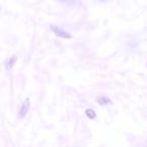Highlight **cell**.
<instances>
[{
    "instance_id": "3",
    "label": "cell",
    "mask_w": 147,
    "mask_h": 147,
    "mask_svg": "<svg viewBox=\"0 0 147 147\" xmlns=\"http://www.w3.org/2000/svg\"><path fill=\"white\" fill-rule=\"evenodd\" d=\"M96 102L98 103L99 105H101V106H106V105H109L112 103V101L110 100V99L108 98V97H99V98H97Z\"/></svg>"
},
{
    "instance_id": "4",
    "label": "cell",
    "mask_w": 147,
    "mask_h": 147,
    "mask_svg": "<svg viewBox=\"0 0 147 147\" xmlns=\"http://www.w3.org/2000/svg\"><path fill=\"white\" fill-rule=\"evenodd\" d=\"M16 61H17V57H15V55H13L12 57H10V59H9V61H7V63H6L7 69H12L13 65H14V63H16Z\"/></svg>"
},
{
    "instance_id": "1",
    "label": "cell",
    "mask_w": 147,
    "mask_h": 147,
    "mask_svg": "<svg viewBox=\"0 0 147 147\" xmlns=\"http://www.w3.org/2000/svg\"><path fill=\"white\" fill-rule=\"evenodd\" d=\"M49 27H51V31H53L55 35H57V36L63 37V38H71V35L69 34V32H67L65 30H63V29L61 28L59 26H57V25L51 24Z\"/></svg>"
},
{
    "instance_id": "2",
    "label": "cell",
    "mask_w": 147,
    "mask_h": 147,
    "mask_svg": "<svg viewBox=\"0 0 147 147\" xmlns=\"http://www.w3.org/2000/svg\"><path fill=\"white\" fill-rule=\"evenodd\" d=\"M29 108H30V100H29V99H26V100L22 103L20 109H19V112H18L19 118H23V117L28 113Z\"/></svg>"
},
{
    "instance_id": "5",
    "label": "cell",
    "mask_w": 147,
    "mask_h": 147,
    "mask_svg": "<svg viewBox=\"0 0 147 147\" xmlns=\"http://www.w3.org/2000/svg\"><path fill=\"white\" fill-rule=\"evenodd\" d=\"M86 115H87V117L88 118H90V119H94V118H96V112H95L93 109H87L86 110Z\"/></svg>"
},
{
    "instance_id": "6",
    "label": "cell",
    "mask_w": 147,
    "mask_h": 147,
    "mask_svg": "<svg viewBox=\"0 0 147 147\" xmlns=\"http://www.w3.org/2000/svg\"><path fill=\"white\" fill-rule=\"evenodd\" d=\"M102 1H104V0H102Z\"/></svg>"
}]
</instances>
